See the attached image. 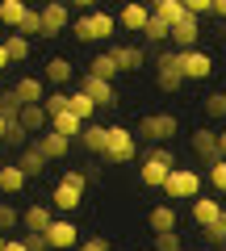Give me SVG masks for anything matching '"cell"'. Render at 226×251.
<instances>
[{
	"instance_id": "cell-11",
	"label": "cell",
	"mask_w": 226,
	"mask_h": 251,
	"mask_svg": "<svg viewBox=\"0 0 226 251\" xmlns=\"http://www.w3.org/2000/svg\"><path fill=\"white\" fill-rule=\"evenodd\" d=\"M176 222H180V218H176V209L168 205V201H159V205L147 209V230H151V234H172Z\"/></svg>"
},
{
	"instance_id": "cell-14",
	"label": "cell",
	"mask_w": 226,
	"mask_h": 251,
	"mask_svg": "<svg viewBox=\"0 0 226 251\" xmlns=\"http://www.w3.org/2000/svg\"><path fill=\"white\" fill-rule=\"evenodd\" d=\"M13 97H17V105H42L46 100V84L34 80V75H21V80L13 84Z\"/></svg>"
},
{
	"instance_id": "cell-30",
	"label": "cell",
	"mask_w": 226,
	"mask_h": 251,
	"mask_svg": "<svg viewBox=\"0 0 226 251\" xmlns=\"http://www.w3.org/2000/svg\"><path fill=\"white\" fill-rule=\"evenodd\" d=\"M88 75H97V80H109V84H113V75H118V63H113V54H97V59H92L88 63Z\"/></svg>"
},
{
	"instance_id": "cell-43",
	"label": "cell",
	"mask_w": 226,
	"mask_h": 251,
	"mask_svg": "<svg viewBox=\"0 0 226 251\" xmlns=\"http://www.w3.org/2000/svg\"><path fill=\"white\" fill-rule=\"evenodd\" d=\"M205 239H209V243H226V209L218 214V222L205 230Z\"/></svg>"
},
{
	"instance_id": "cell-41",
	"label": "cell",
	"mask_w": 226,
	"mask_h": 251,
	"mask_svg": "<svg viewBox=\"0 0 226 251\" xmlns=\"http://www.w3.org/2000/svg\"><path fill=\"white\" fill-rule=\"evenodd\" d=\"M143 34H147V42H163V38H172V29L163 25L159 17H151V21H147V29H143Z\"/></svg>"
},
{
	"instance_id": "cell-37",
	"label": "cell",
	"mask_w": 226,
	"mask_h": 251,
	"mask_svg": "<svg viewBox=\"0 0 226 251\" xmlns=\"http://www.w3.org/2000/svg\"><path fill=\"white\" fill-rule=\"evenodd\" d=\"M205 180L214 184V193H226V159H218L214 168H205Z\"/></svg>"
},
{
	"instance_id": "cell-31",
	"label": "cell",
	"mask_w": 226,
	"mask_h": 251,
	"mask_svg": "<svg viewBox=\"0 0 226 251\" xmlns=\"http://www.w3.org/2000/svg\"><path fill=\"white\" fill-rule=\"evenodd\" d=\"M4 50H9V63H21V59H29V38H21V34H9V38H4Z\"/></svg>"
},
{
	"instance_id": "cell-7",
	"label": "cell",
	"mask_w": 226,
	"mask_h": 251,
	"mask_svg": "<svg viewBox=\"0 0 226 251\" xmlns=\"http://www.w3.org/2000/svg\"><path fill=\"white\" fill-rule=\"evenodd\" d=\"M46 243H50L54 251H75L80 247V226H75L72 218H54V222L46 226Z\"/></svg>"
},
{
	"instance_id": "cell-50",
	"label": "cell",
	"mask_w": 226,
	"mask_h": 251,
	"mask_svg": "<svg viewBox=\"0 0 226 251\" xmlns=\"http://www.w3.org/2000/svg\"><path fill=\"white\" fill-rule=\"evenodd\" d=\"M4 243H9V239H4V234H0V251H4Z\"/></svg>"
},
{
	"instance_id": "cell-5",
	"label": "cell",
	"mask_w": 226,
	"mask_h": 251,
	"mask_svg": "<svg viewBox=\"0 0 226 251\" xmlns=\"http://www.w3.org/2000/svg\"><path fill=\"white\" fill-rule=\"evenodd\" d=\"M134 155H138L134 130H126V126H109V138H105V159H109V163H130Z\"/></svg>"
},
{
	"instance_id": "cell-15",
	"label": "cell",
	"mask_w": 226,
	"mask_h": 251,
	"mask_svg": "<svg viewBox=\"0 0 226 251\" xmlns=\"http://www.w3.org/2000/svg\"><path fill=\"white\" fill-rule=\"evenodd\" d=\"M197 38H201V25H197V17H184L180 25H172L176 54H184V50H197Z\"/></svg>"
},
{
	"instance_id": "cell-34",
	"label": "cell",
	"mask_w": 226,
	"mask_h": 251,
	"mask_svg": "<svg viewBox=\"0 0 226 251\" xmlns=\"http://www.w3.org/2000/svg\"><path fill=\"white\" fill-rule=\"evenodd\" d=\"M201 109H205V117H226V92H209L205 100H201Z\"/></svg>"
},
{
	"instance_id": "cell-17",
	"label": "cell",
	"mask_w": 226,
	"mask_h": 251,
	"mask_svg": "<svg viewBox=\"0 0 226 251\" xmlns=\"http://www.w3.org/2000/svg\"><path fill=\"white\" fill-rule=\"evenodd\" d=\"M34 147H38V151L46 155V163H50V159H63V155L72 151V143H67L63 134H54V130H46V134H38V138H34Z\"/></svg>"
},
{
	"instance_id": "cell-22",
	"label": "cell",
	"mask_w": 226,
	"mask_h": 251,
	"mask_svg": "<svg viewBox=\"0 0 226 251\" xmlns=\"http://www.w3.org/2000/svg\"><path fill=\"white\" fill-rule=\"evenodd\" d=\"M17 122L25 126L29 134H42V130H50V117H46V109H42V105H21Z\"/></svg>"
},
{
	"instance_id": "cell-29",
	"label": "cell",
	"mask_w": 226,
	"mask_h": 251,
	"mask_svg": "<svg viewBox=\"0 0 226 251\" xmlns=\"http://www.w3.org/2000/svg\"><path fill=\"white\" fill-rule=\"evenodd\" d=\"M67 80H72V63H67L63 54L46 59V84H67Z\"/></svg>"
},
{
	"instance_id": "cell-10",
	"label": "cell",
	"mask_w": 226,
	"mask_h": 251,
	"mask_svg": "<svg viewBox=\"0 0 226 251\" xmlns=\"http://www.w3.org/2000/svg\"><path fill=\"white\" fill-rule=\"evenodd\" d=\"M180 72H184V80H209L214 75V59L205 50H184L180 54Z\"/></svg>"
},
{
	"instance_id": "cell-20",
	"label": "cell",
	"mask_w": 226,
	"mask_h": 251,
	"mask_svg": "<svg viewBox=\"0 0 226 251\" xmlns=\"http://www.w3.org/2000/svg\"><path fill=\"white\" fill-rule=\"evenodd\" d=\"M218 214H222V201H214V197H197L193 201V222H197L201 230H209V226L218 222Z\"/></svg>"
},
{
	"instance_id": "cell-16",
	"label": "cell",
	"mask_w": 226,
	"mask_h": 251,
	"mask_svg": "<svg viewBox=\"0 0 226 251\" xmlns=\"http://www.w3.org/2000/svg\"><path fill=\"white\" fill-rule=\"evenodd\" d=\"M113 63H118V72H138V67H147V50L143 46H113Z\"/></svg>"
},
{
	"instance_id": "cell-4",
	"label": "cell",
	"mask_w": 226,
	"mask_h": 251,
	"mask_svg": "<svg viewBox=\"0 0 226 251\" xmlns=\"http://www.w3.org/2000/svg\"><path fill=\"white\" fill-rule=\"evenodd\" d=\"M163 193H168V201H197L201 197V172L197 168H172L168 172V180H163Z\"/></svg>"
},
{
	"instance_id": "cell-28",
	"label": "cell",
	"mask_w": 226,
	"mask_h": 251,
	"mask_svg": "<svg viewBox=\"0 0 226 251\" xmlns=\"http://www.w3.org/2000/svg\"><path fill=\"white\" fill-rule=\"evenodd\" d=\"M67 113H75L84 126H88V122H92V113H97V105H92V100L84 97L80 88H75V92H67Z\"/></svg>"
},
{
	"instance_id": "cell-21",
	"label": "cell",
	"mask_w": 226,
	"mask_h": 251,
	"mask_svg": "<svg viewBox=\"0 0 226 251\" xmlns=\"http://www.w3.org/2000/svg\"><path fill=\"white\" fill-rule=\"evenodd\" d=\"M25 184L29 180H25V172H21L17 163H0V193H4V197H17Z\"/></svg>"
},
{
	"instance_id": "cell-36",
	"label": "cell",
	"mask_w": 226,
	"mask_h": 251,
	"mask_svg": "<svg viewBox=\"0 0 226 251\" xmlns=\"http://www.w3.org/2000/svg\"><path fill=\"white\" fill-rule=\"evenodd\" d=\"M17 34H21V38H42V13H38V9H29Z\"/></svg>"
},
{
	"instance_id": "cell-26",
	"label": "cell",
	"mask_w": 226,
	"mask_h": 251,
	"mask_svg": "<svg viewBox=\"0 0 226 251\" xmlns=\"http://www.w3.org/2000/svg\"><path fill=\"white\" fill-rule=\"evenodd\" d=\"M25 4H21V0H0V25H9L13 34H17L21 29V21H25Z\"/></svg>"
},
{
	"instance_id": "cell-40",
	"label": "cell",
	"mask_w": 226,
	"mask_h": 251,
	"mask_svg": "<svg viewBox=\"0 0 226 251\" xmlns=\"http://www.w3.org/2000/svg\"><path fill=\"white\" fill-rule=\"evenodd\" d=\"M17 113H21V105H17V97H13V88L0 97V117L4 122H17Z\"/></svg>"
},
{
	"instance_id": "cell-45",
	"label": "cell",
	"mask_w": 226,
	"mask_h": 251,
	"mask_svg": "<svg viewBox=\"0 0 226 251\" xmlns=\"http://www.w3.org/2000/svg\"><path fill=\"white\" fill-rule=\"evenodd\" d=\"M4 251H25V239H9V243H4Z\"/></svg>"
},
{
	"instance_id": "cell-6",
	"label": "cell",
	"mask_w": 226,
	"mask_h": 251,
	"mask_svg": "<svg viewBox=\"0 0 226 251\" xmlns=\"http://www.w3.org/2000/svg\"><path fill=\"white\" fill-rule=\"evenodd\" d=\"M155 84H159L163 92H180L184 72H180V54L176 50H159L155 54Z\"/></svg>"
},
{
	"instance_id": "cell-18",
	"label": "cell",
	"mask_w": 226,
	"mask_h": 251,
	"mask_svg": "<svg viewBox=\"0 0 226 251\" xmlns=\"http://www.w3.org/2000/svg\"><path fill=\"white\" fill-rule=\"evenodd\" d=\"M151 17H159L163 25L172 29V25H180V21L189 17V9H184V0H155V9H151Z\"/></svg>"
},
{
	"instance_id": "cell-3",
	"label": "cell",
	"mask_w": 226,
	"mask_h": 251,
	"mask_svg": "<svg viewBox=\"0 0 226 251\" xmlns=\"http://www.w3.org/2000/svg\"><path fill=\"white\" fill-rule=\"evenodd\" d=\"M113 29H118V17H113V13H97V9L72 21V34L80 38V42H100V38H113Z\"/></svg>"
},
{
	"instance_id": "cell-47",
	"label": "cell",
	"mask_w": 226,
	"mask_h": 251,
	"mask_svg": "<svg viewBox=\"0 0 226 251\" xmlns=\"http://www.w3.org/2000/svg\"><path fill=\"white\" fill-rule=\"evenodd\" d=\"M218 155L226 159V130H218Z\"/></svg>"
},
{
	"instance_id": "cell-8",
	"label": "cell",
	"mask_w": 226,
	"mask_h": 251,
	"mask_svg": "<svg viewBox=\"0 0 226 251\" xmlns=\"http://www.w3.org/2000/svg\"><path fill=\"white\" fill-rule=\"evenodd\" d=\"M42 34L46 38H54V34H67L72 29V9H67L63 0H50V4H42Z\"/></svg>"
},
{
	"instance_id": "cell-39",
	"label": "cell",
	"mask_w": 226,
	"mask_h": 251,
	"mask_svg": "<svg viewBox=\"0 0 226 251\" xmlns=\"http://www.w3.org/2000/svg\"><path fill=\"white\" fill-rule=\"evenodd\" d=\"M151 251H184V239H180V234H155V247Z\"/></svg>"
},
{
	"instance_id": "cell-48",
	"label": "cell",
	"mask_w": 226,
	"mask_h": 251,
	"mask_svg": "<svg viewBox=\"0 0 226 251\" xmlns=\"http://www.w3.org/2000/svg\"><path fill=\"white\" fill-rule=\"evenodd\" d=\"M9 67V50H4V42H0V72Z\"/></svg>"
},
{
	"instance_id": "cell-49",
	"label": "cell",
	"mask_w": 226,
	"mask_h": 251,
	"mask_svg": "<svg viewBox=\"0 0 226 251\" xmlns=\"http://www.w3.org/2000/svg\"><path fill=\"white\" fill-rule=\"evenodd\" d=\"M4 126H9V122H4V117H0V143H4Z\"/></svg>"
},
{
	"instance_id": "cell-24",
	"label": "cell",
	"mask_w": 226,
	"mask_h": 251,
	"mask_svg": "<svg viewBox=\"0 0 226 251\" xmlns=\"http://www.w3.org/2000/svg\"><path fill=\"white\" fill-rule=\"evenodd\" d=\"M147 21H151V13H147L143 4H126V9L118 13V25H126L130 34H143V29H147Z\"/></svg>"
},
{
	"instance_id": "cell-2",
	"label": "cell",
	"mask_w": 226,
	"mask_h": 251,
	"mask_svg": "<svg viewBox=\"0 0 226 251\" xmlns=\"http://www.w3.org/2000/svg\"><path fill=\"white\" fill-rule=\"evenodd\" d=\"M172 168H176V155L168 147H151L143 168H138V180H143V188H163V180H168Z\"/></svg>"
},
{
	"instance_id": "cell-1",
	"label": "cell",
	"mask_w": 226,
	"mask_h": 251,
	"mask_svg": "<svg viewBox=\"0 0 226 251\" xmlns=\"http://www.w3.org/2000/svg\"><path fill=\"white\" fill-rule=\"evenodd\" d=\"M172 134H180V122L172 113H143L134 126V138H147L151 147H163Z\"/></svg>"
},
{
	"instance_id": "cell-27",
	"label": "cell",
	"mask_w": 226,
	"mask_h": 251,
	"mask_svg": "<svg viewBox=\"0 0 226 251\" xmlns=\"http://www.w3.org/2000/svg\"><path fill=\"white\" fill-rule=\"evenodd\" d=\"M50 130H54V134H63L67 143H72V138H80L84 122H80L75 113H59V117H50Z\"/></svg>"
},
{
	"instance_id": "cell-32",
	"label": "cell",
	"mask_w": 226,
	"mask_h": 251,
	"mask_svg": "<svg viewBox=\"0 0 226 251\" xmlns=\"http://www.w3.org/2000/svg\"><path fill=\"white\" fill-rule=\"evenodd\" d=\"M21 226V209L13 205V201H0V234H9Z\"/></svg>"
},
{
	"instance_id": "cell-35",
	"label": "cell",
	"mask_w": 226,
	"mask_h": 251,
	"mask_svg": "<svg viewBox=\"0 0 226 251\" xmlns=\"http://www.w3.org/2000/svg\"><path fill=\"white\" fill-rule=\"evenodd\" d=\"M42 109H46V117H59V113H67V92H46V100H42Z\"/></svg>"
},
{
	"instance_id": "cell-9",
	"label": "cell",
	"mask_w": 226,
	"mask_h": 251,
	"mask_svg": "<svg viewBox=\"0 0 226 251\" xmlns=\"http://www.w3.org/2000/svg\"><path fill=\"white\" fill-rule=\"evenodd\" d=\"M80 92H84V97H88L97 109H109V105H118V88H113L109 80H97V75H88V72L80 75Z\"/></svg>"
},
{
	"instance_id": "cell-44",
	"label": "cell",
	"mask_w": 226,
	"mask_h": 251,
	"mask_svg": "<svg viewBox=\"0 0 226 251\" xmlns=\"http://www.w3.org/2000/svg\"><path fill=\"white\" fill-rule=\"evenodd\" d=\"M25 251H50L46 234H25Z\"/></svg>"
},
{
	"instance_id": "cell-19",
	"label": "cell",
	"mask_w": 226,
	"mask_h": 251,
	"mask_svg": "<svg viewBox=\"0 0 226 251\" xmlns=\"http://www.w3.org/2000/svg\"><path fill=\"white\" fill-rule=\"evenodd\" d=\"M13 163H17V168L25 172V180H34V176H42V172H46V155L38 151L34 143H29L25 151H17V159H13Z\"/></svg>"
},
{
	"instance_id": "cell-33",
	"label": "cell",
	"mask_w": 226,
	"mask_h": 251,
	"mask_svg": "<svg viewBox=\"0 0 226 251\" xmlns=\"http://www.w3.org/2000/svg\"><path fill=\"white\" fill-rule=\"evenodd\" d=\"M4 143L17 147V151H25V147H29V130L21 122H9V126H4Z\"/></svg>"
},
{
	"instance_id": "cell-23",
	"label": "cell",
	"mask_w": 226,
	"mask_h": 251,
	"mask_svg": "<svg viewBox=\"0 0 226 251\" xmlns=\"http://www.w3.org/2000/svg\"><path fill=\"white\" fill-rule=\"evenodd\" d=\"M105 138H109V126L88 122L80 130V147H84V151H92V155H105Z\"/></svg>"
},
{
	"instance_id": "cell-13",
	"label": "cell",
	"mask_w": 226,
	"mask_h": 251,
	"mask_svg": "<svg viewBox=\"0 0 226 251\" xmlns=\"http://www.w3.org/2000/svg\"><path fill=\"white\" fill-rule=\"evenodd\" d=\"M193 155H197L205 168H214L222 155H218V134L214 130H193Z\"/></svg>"
},
{
	"instance_id": "cell-12",
	"label": "cell",
	"mask_w": 226,
	"mask_h": 251,
	"mask_svg": "<svg viewBox=\"0 0 226 251\" xmlns=\"http://www.w3.org/2000/svg\"><path fill=\"white\" fill-rule=\"evenodd\" d=\"M54 222L50 205H42V201H34V205L21 209V226H25V234H46V226Z\"/></svg>"
},
{
	"instance_id": "cell-42",
	"label": "cell",
	"mask_w": 226,
	"mask_h": 251,
	"mask_svg": "<svg viewBox=\"0 0 226 251\" xmlns=\"http://www.w3.org/2000/svg\"><path fill=\"white\" fill-rule=\"evenodd\" d=\"M75 251H113V243L105 239V234H92V239H80V247Z\"/></svg>"
},
{
	"instance_id": "cell-46",
	"label": "cell",
	"mask_w": 226,
	"mask_h": 251,
	"mask_svg": "<svg viewBox=\"0 0 226 251\" xmlns=\"http://www.w3.org/2000/svg\"><path fill=\"white\" fill-rule=\"evenodd\" d=\"M214 17H222V21H226V0H214Z\"/></svg>"
},
{
	"instance_id": "cell-25",
	"label": "cell",
	"mask_w": 226,
	"mask_h": 251,
	"mask_svg": "<svg viewBox=\"0 0 226 251\" xmlns=\"http://www.w3.org/2000/svg\"><path fill=\"white\" fill-rule=\"evenodd\" d=\"M80 201H84V193H75V188H67V184H59V188L50 193V205L59 209V214H75Z\"/></svg>"
},
{
	"instance_id": "cell-38",
	"label": "cell",
	"mask_w": 226,
	"mask_h": 251,
	"mask_svg": "<svg viewBox=\"0 0 226 251\" xmlns=\"http://www.w3.org/2000/svg\"><path fill=\"white\" fill-rule=\"evenodd\" d=\"M59 184H67V188H75V193H84V188H88V172H80V168H67Z\"/></svg>"
}]
</instances>
